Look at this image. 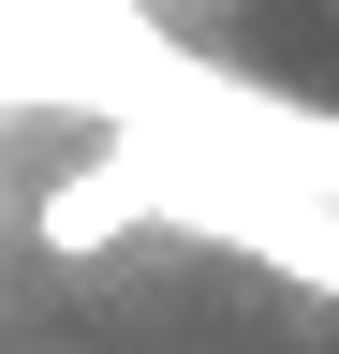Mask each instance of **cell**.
<instances>
[{
  "label": "cell",
  "instance_id": "1",
  "mask_svg": "<svg viewBox=\"0 0 339 354\" xmlns=\"http://www.w3.org/2000/svg\"><path fill=\"white\" fill-rule=\"evenodd\" d=\"M118 221H133V177H74V192H45V251H104Z\"/></svg>",
  "mask_w": 339,
  "mask_h": 354
}]
</instances>
